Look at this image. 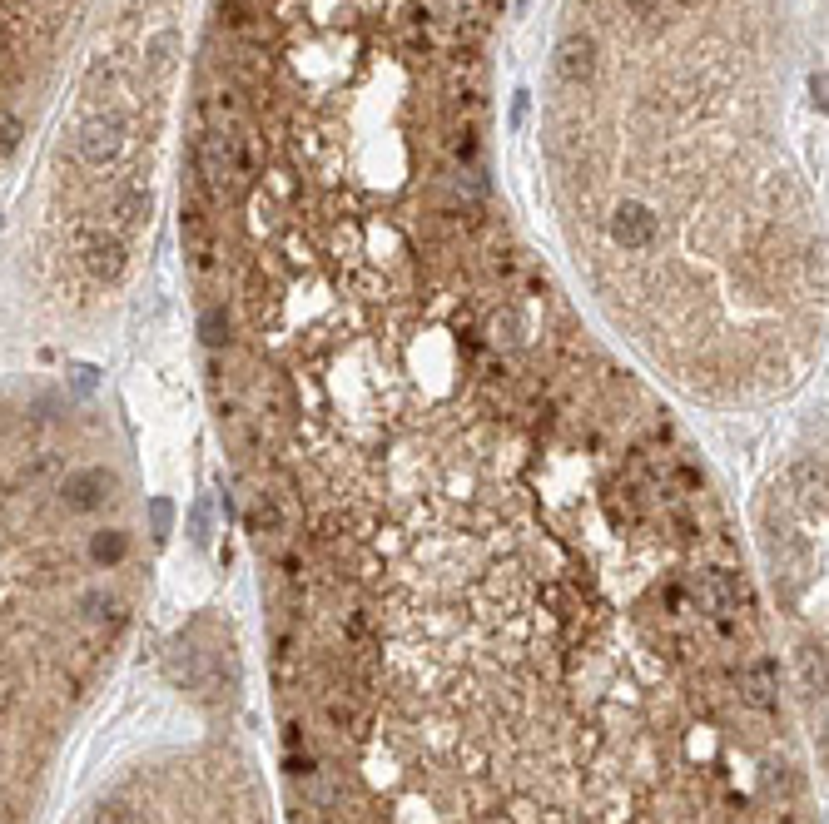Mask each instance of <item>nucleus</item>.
I'll return each mask as SVG.
<instances>
[{
  "label": "nucleus",
  "instance_id": "obj_1",
  "mask_svg": "<svg viewBox=\"0 0 829 824\" xmlns=\"http://www.w3.org/2000/svg\"><path fill=\"white\" fill-rule=\"evenodd\" d=\"M571 15L552 164L606 318L695 408L800 393L825 353V239L770 144L755 0H571Z\"/></svg>",
  "mask_w": 829,
  "mask_h": 824
},
{
  "label": "nucleus",
  "instance_id": "obj_5",
  "mask_svg": "<svg viewBox=\"0 0 829 824\" xmlns=\"http://www.w3.org/2000/svg\"><path fill=\"white\" fill-rule=\"evenodd\" d=\"M80 0H0V164L25 135V100L75 25Z\"/></svg>",
  "mask_w": 829,
  "mask_h": 824
},
{
  "label": "nucleus",
  "instance_id": "obj_2",
  "mask_svg": "<svg viewBox=\"0 0 829 824\" xmlns=\"http://www.w3.org/2000/svg\"><path fill=\"white\" fill-rule=\"evenodd\" d=\"M144 586V497L110 408L0 383V824H35Z\"/></svg>",
  "mask_w": 829,
  "mask_h": 824
},
{
  "label": "nucleus",
  "instance_id": "obj_4",
  "mask_svg": "<svg viewBox=\"0 0 829 824\" xmlns=\"http://www.w3.org/2000/svg\"><path fill=\"white\" fill-rule=\"evenodd\" d=\"M70 824H269V800L254 760L234 740L204 735L130 760Z\"/></svg>",
  "mask_w": 829,
  "mask_h": 824
},
{
  "label": "nucleus",
  "instance_id": "obj_3",
  "mask_svg": "<svg viewBox=\"0 0 829 824\" xmlns=\"http://www.w3.org/2000/svg\"><path fill=\"white\" fill-rule=\"evenodd\" d=\"M760 547L775 601V641H785L790 690L805 725L825 705V427L810 417L760 497Z\"/></svg>",
  "mask_w": 829,
  "mask_h": 824
}]
</instances>
